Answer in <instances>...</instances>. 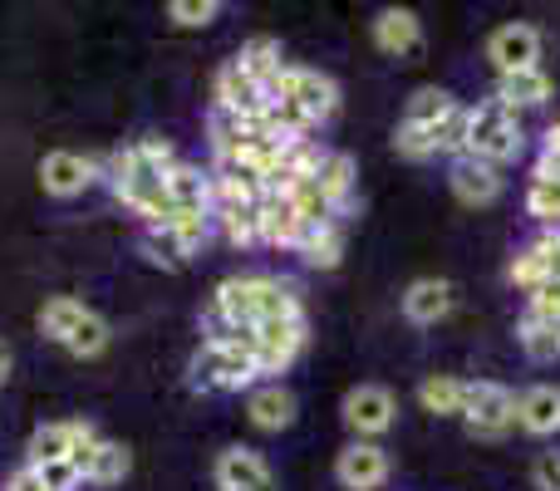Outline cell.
Masks as SVG:
<instances>
[{"label":"cell","instance_id":"obj_16","mask_svg":"<svg viewBox=\"0 0 560 491\" xmlns=\"http://www.w3.org/2000/svg\"><path fill=\"white\" fill-rule=\"evenodd\" d=\"M39 183H45V192H55V197H74L94 183V163L79 153H49L45 163H39Z\"/></svg>","mask_w":560,"mask_h":491},{"label":"cell","instance_id":"obj_11","mask_svg":"<svg viewBox=\"0 0 560 491\" xmlns=\"http://www.w3.org/2000/svg\"><path fill=\"white\" fill-rule=\"evenodd\" d=\"M217 487L222 491H276V477L261 453L252 447H226L217 457Z\"/></svg>","mask_w":560,"mask_h":491},{"label":"cell","instance_id":"obj_19","mask_svg":"<svg viewBox=\"0 0 560 491\" xmlns=\"http://www.w3.org/2000/svg\"><path fill=\"white\" fill-rule=\"evenodd\" d=\"M418 39H423V20L413 15V10H384V15L374 20V45L384 49V55H413Z\"/></svg>","mask_w":560,"mask_h":491},{"label":"cell","instance_id":"obj_4","mask_svg":"<svg viewBox=\"0 0 560 491\" xmlns=\"http://www.w3.org/2000/svg\"><path fill=\"white\" fill-rule=\"evenodd\" d=\"M463 423L472 437H506L516 428V398L506 394L502 384H467V408H463Z\"/></svg>","mask_w":560,"mask_h":491},{"label":"cell","instance_id":"obj_5","mask_svg":"<svg viewBox=\"0 0 560 491\" xmlns=\"http://www.w3.org/2000/svg\"><path fill=\"white\" fill-rule=\"evenodd\" d=\"M256 378V359L242 344H226V339H207L202 354H197V384L202 388H242Z\"/></svg>","mask_w":560,"mask_h":491},{"label":"cell","instance_id":"obj_28","mask_svg":"<svg viewBox=\"0 0 560 491\" xmlns=\"http://www.w3.org/2000/svg\"><path fill=\"white\" fill-rule=\"evenodd\" d=\"M315 183H319V192H325L329 202L345 207L349 202V187H354V157H349V153H325Z\"/></svg>","mask_w":560,"mask_h":491},{"label":"cell","instance_id":"obj_25","mask_svg":"<svg viewBox=\"0 0 560 491\" xmlns=\"http://www.w3.org/2000/svg\"><path fill=\"white\" fill-rule=\"evenodd\" d=\"M467 133H472V108L457 104L453 114H443L433 124V153L443 157H467Z\"/></svg>","mask_w":560,"mask_h":491},{"label":"cell","instance_id":"obj_6","mask_svg":"<svg viewBox=\"0 0 560 491\" xmlns=\"http://www.w3.org/2000/svg\"><path fill=\"white\" fill-rule=\"evenodd\" d=\"M487 59H492L502 74L541 69V30L526 25V20H512V25L492 30V39H487Z\"/></svg>","mask_w":560,"mask_h":491},{"label":"cell","instance_id":"obj_18","mask_svg":"<svg viewBox=\"0 0 560 491\" xmlns=\"http://www.w3.org/2000/svg\"><path fill=\"white\" fill-rule=\"evenodd\" d=\"M556 84L546 69H522V74H502V84H497V98H502L512 114H522V108H541L551 104Z\"/></svg>","mask_w":560,"mask_h":491},{"label":"cell","instance_id":"obj_12","mask_svg":"<svg viewBox=\"0 0 560 491\" xmlns=\"http://www.w3.org/2000/svg\"><path fill=\"white\" fill-rule=\"evenodd\" d=\"M447 183H453L457 202L487 207V202H497V197H502V167L477 163V157H457L453 173H447Z\"/></svg>","mask_w":560,"mask_h":491},{"label":"cell","instance_id":"obj_31","mask_svg":"<svg viewBox=\"0 0 560 491\" xmlns=\"http://www.w3.org/2000/svg\"><path fill=\"white\" fill-rule=\"evenodd\" d=\"M300 256H305L315 270H335L339 256H345V236H339V226H319V232H305V242H300Z\"/></svg>","mask_w":560,"mask_h":491},{"label":"cell","instance_id":"obj_15","mask_svg":"<svg viewBox=\"0 0 560 491\" xmlns=\"http://www.w3.org/2000/svg\"><path fill=\"white\" fill-rule=\"evenodd\" d=\"M163 187H167V202H173V212H183V217H212V183H207L197 167L177 163L173 173L163 177Z\"/></svg>","mask_w":560,"mask_h":491},{"label":"cell","instance_id":"obj_9","mask_svg":"<svg viewBox=\"0 0 560 491\" xmlns=\"http://www.w3.org/2000/svg\"><path fill=\"white\" fill-rule=\"evenodd\" d=\"M551 280H560V232H541L526 250H516L512 285L532 295V290L551 285Z\"/></svg>","mask_w":560,"mask_h":491},{"label":"cell","instance_id":"obj_38","mask_svg":"<svg viewBox=\"0 0 560 491\" xmlns=\"http://www.w3.org/2000/svg\"><path fill=\"white\" fill-rule=\"evenodd\" d=\"M35 472H39V482H45V491H74L79 482H84V477L74 472V463H69V457H65V463H45V467H35Z\"/></svg>","mask_w":560,"mask_h":491},{"label":"cell","instance_id":"obj_3","mask_svg":"<svg viewBox=\"0 0 560 491\" xmlns=\"http://www.w3.org/2000/svg\"><path fill=\"white\" fill-rule=\"evenodd\" d=\"M266 94L300 104V108H305L310 124H325V118L339 108V89H335V79L319 74V69H300V65H285V69H280Z\"/></svg>","mask_w":560,"mask_h":491},{"label":"cell","instance_id":"obj_34","mask_svg":"<svg viewBox=\"0 0 560 491\" xmlns=\"http://www.w3.org/2000/svg\"><path fill=\"white\" fill-rule=\"evenodd\" d=\"M104 344H108V325L94 315V309H84V319L74 325V335L65 339V349L69 354H79V359H94Z\"/></svg>","mask_w":560,"mask_h":491},{"label":"cell","instance_id":"obj_13","mask_svg":"<svg viewBox=\"0 0 560 491\" xmlns=\"http://www.w3.org/2000/svg\"><path fill=\"white\" fill-rule=\"evenodd\" d=\"M453 305H457V290L438 276L413 280V285L404 290V315L413 319V325H438V319L453 315Z\"/></svg>","mask_w":560,"mask_h":491},{"label":"cell","instance_id":"obj_14","mask_svg":"<svg viewBox=\"0 0 560 491\" xmlns=\"http://www.w3.org/2000/svg\"><path fill=\"white\" fill-rule=\"evenodd\" d=\"M516 428L532 437H551L560 433V388L556 384H536L516 398Z\"/></svg>","mask_w":560,"mask_h":491},{"label":"cell","instance_id":"obj_30","mask_svg":"<svg viewBox=\"0 0 560 491\" xmlns=\"http://www.w3.org/2000/svg\"><path fill=\"white\" fill-rule=\"evenodd\" d=\"M217 222H222L232 246L261 242V207H217Z\"/></svg>","mask_w":560,"mask_h":491},{"label":"cell","instance_id":"obj_35","mask_svg":"<svg viewBox=\"0 0 560 491\" xmlns=\"http://www.w3.org/2000/svg\"><path fill=\"white\" fill-rule=\"evenodd\" d=\"M128 477V453L118 443H98V453H94V467H89V477L84 482H98V487H114V482H124Z\"/></svg>","mask_w":560,"mask_h":491},{"label":"cell","instance_id":"obj_17","mask_svg":"<svg viewBox=\"0 0 560 491\" xmlns=\"http://www.w3.org/2000/svg\"><path fill=\"white\" fill-rule=\"evenodd\" d=\"M305 232H310V226L300 222V212H295V202H290V197H271V192L261 197V242H271V246H295V250H300Z\"/></svg>","mask_w":560,"mask_h":491},{"label":"cell","instance_id":"obj_39","mask_svg":"<svg viewBox=\"0 0 560 491\" xmlns=\"http://www.w3.org/2000/svg\"><path fill=\"white\" fill-rule=\"evenodd\" d=\"M526 315L560 319V280H551V285H541V290H532V305H526Z\"/></svg>","mask_w":560,"mask_h":491},{"label":"cell","instance_id":"obj_32","mask_svg":"<svg viewBox=\"0 0 560 491\" xmlns=\"http://www.w3.org/2000/svg\"><path fill=\"white\" fill-rule=\"evenodd\" d=\"M79 319H84V305H79V300H69V295L49 300V305L39 309V329H45L49 339H59V344H65L69 335H74Z\"/></svg>","mask_w":560,"mask_h":491},{"label":"cell","instance_id":"obj_41","mask_svg":"<svg viewBox=\"0 0 560 491\" xmlns=\"http://www.w3.org/2000/svg\"><path fill=\"white\" fill-rule=\"evenodd\" d=\"M546 167H560V124L546 128V153H541Z\"/></svg>","mask_w":560,"mask_h":491},{"label":"cell","instance_id":"obj_33","mask_svg":"<svg viewBox=\"0 0 560 491\" xmlns=\"http://www.w3.org/2000/svg\"><path fill=\"white\" fill-rule=\"evenodd\" d=\"M143 250L158 260V266H183L187 256H192V246L183 242V236L173 232V226H148V236H143Z\"/></svg>","mask_w":560,"mask_h":491},{"label":"cell","instance_id":"obj_29","mask_svg":"<svg viewBox=\"0 0 560 491\" xmlns=\"http://www.w3.org/2000/svg\"><path fill=\"white\" fill-rule=\"evenodd\" d=\"M453 108H457V98L447 94V89H433V84H428V89H418V94L408 98V114H404V124L433 128L438 118H443V114H453Z\"/></svg>","mask_w":560,"mask_h":491},{"label":"cell","instance_id":"obj_20","mask_svg":"<svg viewBox=\"0 0 560 491\" xmlns=\"http://www.w3.org/2000/svg\"><path fill=\"white\" fill-rule=\"evenodd\" d=\"M526 212L546 226V232H560V167H536L532 192H526Z\"/></svg>","mask_w":560,"mask_h":491},{"label":"cell","instance_id":"obj_10","mask_svg":"<svg viewBox=\"0 0 560 491\" xmlns=\"http://www.w3.org/2000/svg\"><path fill=\"white\" fill-rule=\"evenodd\" d=\"M335 477L349 491H378L388 482V453L378 443H349L335 463Z\"/></svg>","mask_w":560,"mask_h":491},{"label":"cell","instance_id":"obj_1","mask_svg":"<svg viewBox=\"0 0 560 491\" xmlns=\"http://www.w3.org/2000/svg\"><path fill=\"white\" fill-rule=\"evenodd\" d=\"M217 319H226L236 329H252L261 319H300V295L290 280L232 276L217 290Z\"/></svg>","mask_w":560,"mask_h":491},{"label":"cell","instance_id":"obj_27","mask_svg":"<svg viewBox=\"0 0 560 491\" xmlns=\"http://www.w3.org/2000/svg\"><path fill=\"white\" fill-rule=\"evenodd\" d=\"M69 447H74V423H45L35 437H30V467L65 463Z\"/></svg>","mask_w":560,"mask_h":491},{"label":"cell","instance_id":"obj_37","mask_svg":"<svg viewBox=\"0 0 560 491\" xmlns=\"http://www.w3.org/2000/svg\"><path fill=\"white\" fill-rule=\"evenodd\" d=\"M167 15H173L177 25H212V20L222 15V5H217V0H173Z\"/></svg>","mask_w":560,"mask_h":491},{"label":"cell","instance_id":"obj_2","mask_svg":"<svg viewBox=\"0 0 560 491\" xmlns=\"http://www.w3.org/2000/svg\"><path fill=\"white\" fill-rule=\"evenodd\" d=\"M522 124H516V114L502 104V98H482V104L472 108V133H467V157H477V163H512V157H522Z\"/></svg>","mask_w":560,"mask_h":491},{"label":"cell","instance_id":"obj_23","mask_svg":"<svg viewBox=\"0 0 560 491\" xmlns=\"http://www.w3.org/2000/svg\"><path fill=\"white\" fill-rule=\"evenodd\" d=\"M290 202H295L300 222H305L310 232H319V226H335V217H339V207L329 202L325 192H319V183H315V177H300V183L290 187Z\"/></svg>","mask_w":560,"mask_h":491},{"label":"cell","instance_id":"obj_26","mask_svg":"<svg viewBox=\"0 0 560 491\" xmlns=\"http://www.w3.org/2000/svg\"><path fill=\"white\" fill-rule=\"evenodd\" d=\"M516 339H522L526 359H536V364H551V359H560V325H551V319L522 315V329H516Z\"/></svg>","mask_w":560,"mask_h":491},{"label":"cell","instance_id":"obj_22","mask_svg":"<svg viewBox=\"0 0 560 491\" xmlns=\"http://www.w3.org/2000/svg\"><path fill=\"white\" fill-rule=\"evenodd\" d=\"M418 404H423L428 413H438V418H463L467 384H463V378H453V374H433V378H423V384H418Z\"/></svg>","mask_w":560,"mask_h":491},{"label":"cell","instance_id":"obj_21","mask_svg":"<svg viewBox=\"0 0 560 491\" xmlns=\"http://www.w3.org/2000/svg\"><path fill=\"white\" fill-rule=\"evenodd\" d=\"M246 413H252L256 428H266V433H280V428L295 423V398H290L280 384H266V388H256V394H252Z\"/></svg>","mask_w":560,"mask_h":491},{"label":"cell","instance_id":"obj_7","mask_svg":"<svg viewBox=\"0 0 560 491\" xmlns=\"http://www.w3.org/2000/svg\"><path fill=\"white\" fill-rule=\"evenodd\" d=\"M300 344H305V315L300 319H261V325H256V349H252L256 374H280V369L300 354Z\"/></svg>","mask_w":560,"mask_h":491},{"label":"cell","instance_id":"obj_8","mask_svg":"<svg viewBox=\"0 0 560 491\" xmlns=\"http://www.w3.org/2000/svg\"><path fill=\"white\" fill-rule=\"evenodd\" d=\"M394 413H398L394 394L378 388V384H359V388H349L345 394V423L359 433V443L388 433V428H394Z\"/></svg>","mask_w":560,"mask_h":491},{"label":"cell","instance_id":"obj_24","mask_svg":"<svg viewBox=\"0 0 560 491\" xmlns=\"http://www.w3.org/2000/svg\"><path fill=\"white\" fill-rule=\"evenodd\" d=\"M236 65H242L261 89H271V79L280 74V69H285V65H280V39H271V35L246 39L242 55H236Z\"/></svg>","mask_w":560,"mask_h":491},{"label":"cell","instance_id":"obj_42","mask_svg":"<svg viewBox=\"0 0 560 491\" xmlns=\"http://www.w3.org/2000/svg\"><path fill=\"white\" fill-rule=\"evenodd\" d=\"M10 491H45V482H39V472H35V467H25V472H15V477H10Z\"/></svg>","mask_w":560,"mask_h":491},{"label":"cell","instance_id":"obj_36","mask_svg":"<svg viewBox=\"0 0 560 491\" xmlns=\"http://www.w3.org/2000/svg\"><path fill=\"white\" fill-rule=\"evenodd\" d=\"M394 148H398V157H413V163H423V157H438L433 153V128H418V124H398Z\"/></svg>","mask_w":560,"mask_h":491},{"label":"cell","instance_id":"obj_43","mask_svg":"<svg viewBox=\"0 0 560 491\" xmlns=\"http://www.w3.org/2000/svg\"><path fill=\"white\" fill-rule=\"evenodd\" d=\"M5 378H10V344L0 339V384H5Z\"/></svg>","mask_w":560,"mask_h":491},{"label":"cell","instance_id":"obj_40","mask_svg":"<svg viewBox=\"0 0 560 491\" xmlns=\"http://www.w3.org/2000/svg\"><path fill=\"white\" fill-rule=\"evenodd\" d=\"M532 482H536V491H560V453H541V457H536Z\"/></svg>","mask_w":560,"mask_h":491}]
</instances>
